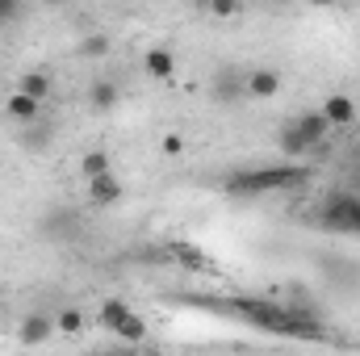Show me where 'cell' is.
I'll return each instance as SVG.
<instances>
[{
	"mask_svg": "<svg viewBox=\"0 0 360 356\" xmlns=\"http://www.w3.org/2000/svg\"><path fill=\"white\" fill-rule=\"evenodd\" d=\"M302 172L297 168H239V172H231V177L222 180V189L226 193H235V197H256V193H276V189H289V184H297Z\"/></svg>",
	"mask_w": 360,
	"mask_h": 356,
	"instance_id": "1",
	"label": "cell"
},
{
	"mask_svg": "<svg viewBox=\"0 0 360 356\" xmlns=\"http://www.w3.org/2000/svg\"><path fill=\"white\" fill-rule=\"evenodd\" d=\"M323 227L356 235V231H360V201H356V197H344V193L327 197V205H323Z\"/></svg>",
	"mask_w": 360,
	"mask_h": 356,
	"instance_id": "2",
	"label": "cell"
},
{
	"mask_svg": "<svg viewBox=\"0 0 360 356\" xmlns=\"http://www.w3.org/2000/svg\"><path fill=\"white\" fill-rule=\"evenodd\" d=\"M243 80H248V72H239V68H218V72H214V84H210V89H214V101H218V105H239V101L248 96V84H243Z\"/></svg>",
	"mask_w": 360,
	"mask_h": 356,
	"instance_id": "3",
	"label": "cell"
},
{
	"mask_svg": "<svg viewBox=\"0 0 360 356\" xmlns=\"http://www.w3.org/2000/svg\"><path fill=\"white\" fill-rule=\"evenodd\" d=\"M319 113L327 117L331 130H348V126H356V101H352L348 92H331V96H323Z\"/></svg>",
	"mask_w": 360,
	"mask_h": 356,
	"instance_id": "4",
	"label": "cell"
},
{
	"mask_svg": "<svg viewBox=\"0 0 360 356\" xmlns=\"http://www.w3.org/2000/svg\"><path fill=\"white\" fill-rule=\"evenodd\" d=\"M51 336H55V314H46V310H30V314L21 319V327H17L21 348H38V344H46Z\"/></svg>",
	"mask_w": 360,
	"mask_h": 356,
	"instance_id": "5",
	"label": "cell"
},
{
	"mask_svg": "<svg viewBox=\"0 0 360 356\" xmlns=\"http://www.w3.org/2000/svg\"><path fill=\"white\" fill-rule=\"evenodd\" d=\"M248 96L252 101H272V96H281V72H272V68H248Z\"/></svg>",
	"mask_w": 360,
	"mask_h": 356,
	"instance_id": "6",
	"label": "cell"
},
{
	"mask_svg": "<svg viewBox=\"0 0 360 356\" xmlns=\"http://www.w3.org/2000/svg\"><path fill=\"white\" fill-rule=\"evenodd\" d=\"M293 130L302 134V143H306L310 151H314V147H319V143H323V139L331 134V126H327V117H323L319 109H310V113H302V117L293 122Z\"/></svg>",
	"mask_w": 360,
	"mask_h": 356,
	"instance_id": "7",
	"label": "cell"
},
{
	"mask_svg": "<svg viewBox=\"0 0 360 356\" xmlns=\"http://www.w3.org/2000/svg\"><path fill=\"white\" fill-rule=\"evenodd\" d=\"M143 68H147L151 80H172V76H176V55H172L168 46H151V51L143 55Z\"/></svg>",
	"mask_w": 360,
	"mask_h": 356,
	"instance_id": "8",
	"label": "cell"
},
{
	"mask_svg": "<svg viewBox=\"0 0 360 356\" xmlns=\"http://www.w3.org/2000/svg\"><path fill=\"white\" fill-rule=\"evenodd\" d=\"M126 197V189H122V180L117 177H101L89 184V201L96 205V210H109V205H117Z\"/></svg>",
	"mask_w": 360,
	"mask_h": 356,
	"instance_id": "9",
	"label": "cell"
},
{
	"mask_svg": "<svg viewBox=\"0 0 360 356\" xmlns=\"http://www.w3.org/2000/svg\"><path fill=\"white\" fill-rule=\"evenodd\" d=\"M130 314H134V310H130V302H122V298H109V302H101V310H96V319H101V327H105L109 336H117Z\"/></svg>",
	"mask_w": 360,
	"mask_h": 356,
	"instance_id": "10",
	"label": "cell"
},
{
	"mask_svg": "<svg viewBox=\"0 0 360 356\" xmlns=\"http://www.w3.org/2000/svg\"><path fill=\"white\" fill-rule=\"evenodd\" d=\"M17 92H25L30 101H51V92H55V76L51 72H25L21 76V84H17Z\"/></svg>",
	"mask_w": 360,
	"mask_h": 356,
	"instance_id": "11",
	"label": "cell"
},
{
	"mask_svg": "<svg viewBox=\"0 0 360 356\" xmlns=\"http://www.w3.org/2000/svg\"><path fill=\"white\" fill-rule=\"evenodd\" d=\"M117 101H122V89L113 84V80H96L89 89V105L96 113H109V109H117Z\"/></svg>",
	"mask_w": 360,
	"mask_h": 356,
	"instance_id": "12",
	"label": "cell"
},
{
	"mask_svg": "<svg viewBox=\"0 0 360 356\" xmlns=\"http://www.w3.org/2000/svg\"><path fill=\"white\" fill-rule=\"evenodd\" d=\"M4 113H8L13 122H25V126H30V122H38V113H42V105H38V101H30L25 92H13V96L4 101Z\"/></svg>",
	"mask_w": 360,
	"mask_h": 356,
	"instance_id": "13",
	"label": "cell"
},
{
	"mask_svg": "<svg viewBox=\"0 0 360 356\" xmlns=\"http://www.w3.org/2000/svg\"><path fill=\"white\" fill-rule=\"evenodd\" d=\"M101 177H113V160H109V151H89V155H80V180H101Z\"/></svg>",
	"mask_w": 360,
	"mask_h": 356,
	"instance_id": "14",
	"label": "cell"
},
{
	"mask_svg": "<svg viewBox=\"0 0 360 356\" xmlns=\"http://www.w3.org/2000/svg\"><path fill=\"white\" fill-rule=\"evenodd\" d=\"M84 310H76V306H63L59 314H55V336H84Z\"/></svg>",
	"mask_w": 360,
	"mask_h": 356,
	"instance_id": "15",
	"label": "cell"
},
{
	"mask_svg": "<svg viewBox=\"0 0 360 356\" xmlns=\"http://www.w3.org/2000/svg\"><path fill=\"white\" fill-rule=\"evenodd\" d=\"M276 147H281V155H285V160H302V155L310 151V147L302 143V134L293 130V122H289V126H281V134H276Z\"/></svg>",
	"mask_w": 360,
	"mask_h": 356,
	"instance_id": "16",
	"label": "cell"
},
{
	"mask_svg": "<svg viewBox=\"0 0 360 356\" xmlns=\"http://www.w3.org/2000/svg\"><path fill=\"white\" fill-rule=\"evenodd\" d=\"M109 51H113V38H109V34H84L80 46H76L80 59H105Z\"/></svg>",
	"mask_w": 360,
	"mask_h": 356,
	"instance_id": "17",
	"label": "cell"
},
{
	"mask_svg": "<svg viewBox=\"0 0 360 356\" xmlns=\"http://www.w3.org/2000/svg\"><path fill=\"white\" fill-rule=\"evenodd\" d=\"M117 340H126V344H143V340H147V319H139V314H130V319L122 323V331H117Z\"/></svg>",
	"mask_w": 360,
	"mask_h": 356,
	"instance_id": "18",
	"label": "cell"
},
{
	"mask_svg": "<svg viewBox=\"0 0 360 356\" xmlns=\"http://www.w3.org/2000/svg\"><path fill=\"white\" fill-rule=\"evenodd\" d=\"M160 147H164V155H180V151H184V139H180V134H164Z\"/></svg>",
	"mask_w": 360,
	"mask_h": 356,
	"instance_id": "19",
	"label": "cell"
},
{
	"mask_svg": "<svg viewBox=\"0 0 360 356\" xmlns=\"http://www.w3.org/2000/svg\"><path fill=\"white\" fill-rule=\"evenodd\" d=\"M210 13H214V17H235L239 4H235V0H218V4H210Z\"/></svg>",
	"mask_w": 360,
	"mask_h": 356,
	"instance_id": "20",
	"label": "cell"
},
{
	"mask_svg": "<svg viewBox=\"0 0 360 356\" xmlns=\"http://www.w3.org/2000/svg\"><path fill=\"white\" fill-rule=\"evenodd\" d=\"M25 147H51V130H30V139H25Z\"/></svg>",
	"mask_w": 360,
	"mask_h": 356,
	"instance_id": "21",
	"label": "cell"
},
{
	"mask_svg": "<svg viewBox=\"0 0 360 356\" xmlns=\"http://www.w3.org/2000/svg\"><path fill=\"white\" fill-rule=\"evenodd\" d=\"M101 356H126V352H101Z\"/></svg>",
	"mask_w": 360,
	"mask_h": 356,
	"instance_id": "22",
	"label": "cell"
},
{
	"mask_svg": "<svg viewBox=\"0 0 360 356\" xmlns=\"http://www.w3.org/2000/svg\"><path fill=\"white\" fill-rule=\"evenodd\" d=\"M356 201H360V197H356Z\"/></svg>",
	"mask_w": 360,
	"mask_h": 356,
	"instance_id": "23",
	"label": "cell"
}]
</instances>
